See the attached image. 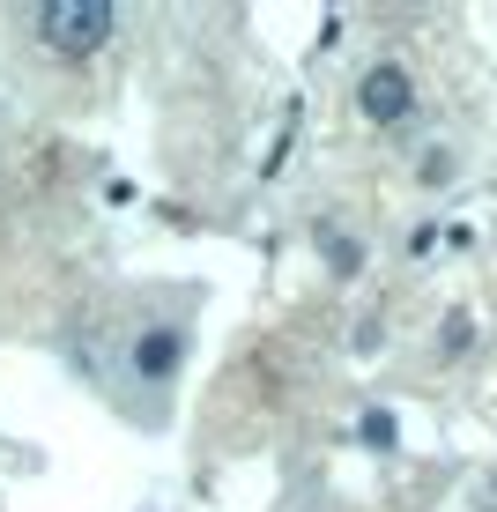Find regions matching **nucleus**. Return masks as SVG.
Segmentation results:
<instances>
[{"label":"nucleus","mask_w":497,"mask_h":512,"mask_svg":"<svg viewBox=\"0 0 497 512\" xmlns=\"http://www.w3.org/2000/svg\"><path fill=\"white\" fill-rule=\"evenodd\" d=\"M327 253H334V268H342V275H349V268H357V260H364L357 245H349V238H334V231H327Z\"/></svg>","instance_id":"nucleus-4"},{"label":"nucleus","mask_w":497,"mask_h":512,"mask_svg":"<svg viewBox=\"0 0 497 512\" xmlns=\"http://www.w3.org/2000/svg\"><path fill=\"white\" fill-rule=\"evenodd\" d=\"M364 438L371 446H394V416H364Z\"/></svg>","instance_id":"nucleus-5"},{"label":"nucleus","mask_w":497,"mask_h":512,"mask_svg":"<svg viewBox=\"0 0 497 512\" xmlns=\"http://www.w3.org/2000/svg\"><path fill=\"white\" fill-rule=\"evenodd\" d=\"M357 112L371 119V127H394V119L416 112V82H408V67H394V60L371 67V75L357 82Z\"/></svg>","instance_id":"nucleus-2"},{"label":"nucleus","mask_w":497,"mask_h":512,"mask_svg":"<svg viewBox=\"0 0 497 512\" xmlns=\"http://www.w3.org/2000/svg\"><path fill=\"white\" fill-rule=\"evenodd\" d=\"M179 327H149V334H141V342H134V364H141V379H171V364H179Z\"/></svg>","instance_id":"nucleus-3"},{"label":"nucleus","mask_w":497,"mask_h":512,"mask_svg":"<svg viewBox=\"0 0 497 512\" xmlns=\"http://www.w3.org/2000/svg\"><path fill=\"white\" fill-rule=\"evenodd\" d=\"M112 30H119V15L104 0H52V8H38V38L52 52H97Z\"/></svg>","instance_id":"nucleus-1"}]
</instances>
